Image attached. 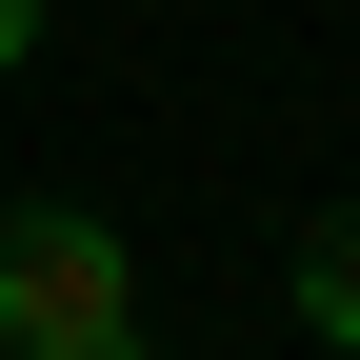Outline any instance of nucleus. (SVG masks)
I'll list each match as a JSON object with an SVG mask.
<instances>
[{
	"label": "nucleus",
	"instance_id": "nucleus-3",
	"mask_svg": "<svg viewBox=\"0 0 360 360\" xmlns=\"http://www.w3.org/2000/svg\"><path fill=\"white\" fill-rule=\"evenodd\" d=\"M40 20H60V0H0V80H20V60H40Z\"/></svg>",
	"mask_w": 360,
	"mask_h": 360
},
{
	"label": "nucleus",
	"instance_id": "nucleus-1",
	"mask_svg": "<svg viewBox=\"0 0 360 360\" xmlns=\"http://www.w3.org/2000/svg\"><path fill=\"white\" fill-rule=\"evenodd\" d=\"M0 360H160L101 200H0Z\"/></svg>",
	"mask_w": 360,
	"mask_h": 360
},
{
	"label": "nucleus",
	"instance_id": "nucleus-2",
	"mask_svg": "<svg viewBox=\"0 0 360 360\" xmlns=\"http://www.w3.org/2000/svg\"><path fill=\"white\" fill-rule=\"evenodd\" d=\"M300 340H321V360H360V200L300 240Z\"/></svg>",
	"mask_w": 360,
	"mask_h": 360
}]
</instances>
